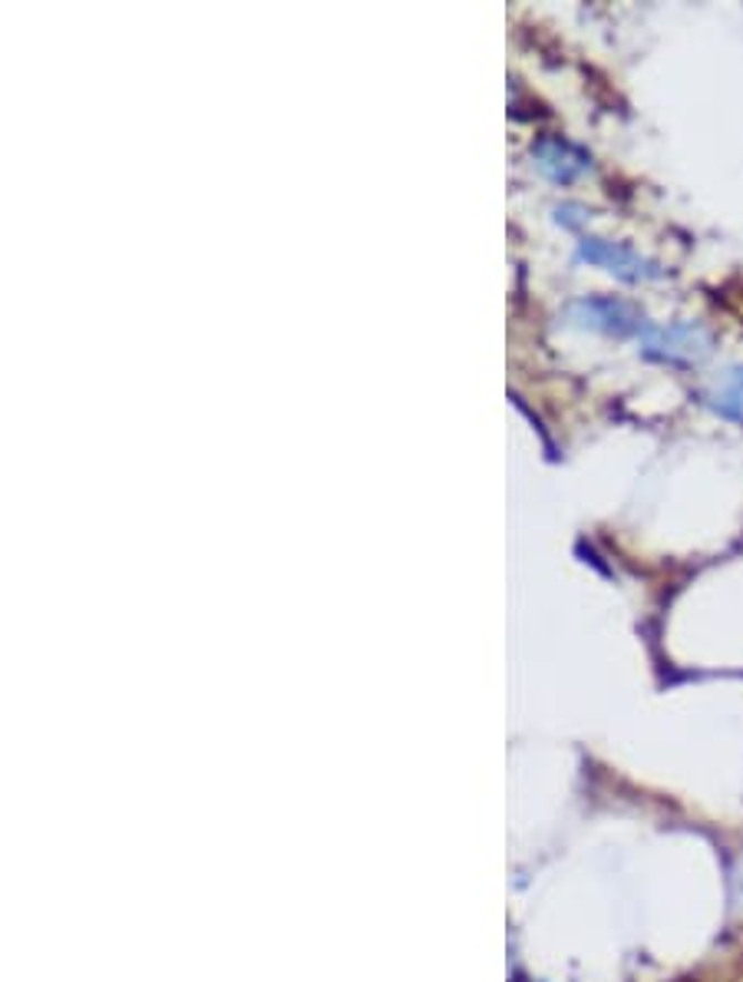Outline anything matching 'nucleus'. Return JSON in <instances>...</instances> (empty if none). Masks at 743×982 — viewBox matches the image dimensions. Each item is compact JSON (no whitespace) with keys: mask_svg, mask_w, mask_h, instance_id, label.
<instances>
[{"mask_svg":"<svg viewBox=\"0 0 743 982\" xmlns=\"http://www.w3.org/2000/svg\"><path fill=\"white\" fill-rule=\"evenodd\" d=\"M707 404H711L721 418L743 423V364L741 368H731V371L717 381V388L707 394Z\"/></svg>","mask_w":743,"mask_h":982,"instance_id":"obj_5","label":"nucleus"},{"mask_svg":"<svg viewBox=\"0 0 743 982\" xmlns=\"http://www.w3.org/2000/svg\"><path fill=\"white\" fill-rule=\"evenodd\" d=\"M569 314L582 328L605 331V334H627V331H634L641 324L637 311L631 304H624V301H615V298H585V301H575Z\"/></svg>","mask_w":743,"mask_h":982,"instance_id":"obj_3","label":"nucleus"},{"mask_svg":"<svg viewBox=\"0 0 743 982\" xmlns=\"http://www.w3.org/2000/svg\"><path fill=\"white\" fill-rule=\"evenodd\" d=\"M579 259L595 265V269H605L609 275H615L621 281H647L661 275V269L651 259L637 255L634 249L619 246V242H605V239H582L579 242Z\"/></svg>","mask_w":743,"mask_h":982,"instance_id":"obj_2","label":"nucleus"},{"mask_svg":"<svg viewBox=\"0 0 743 982\" xmlns=\"http://www.w3.org/2000/svg\"><path fill=\"white\" fill-rule=\"evenodd\" d=\"M535 166L555 182H575L592 162L582 149L562 140H542L535 146Z\"/></svg>","mask_w":743,"mask_h":982,"instance_id":"obj_4","label":"nucleus"},{"mask_svg":"<svg viewBox=\"0 0 743 982\" xmlns=\"http://www.w3.org/2000/svg\"><path fill=\"white\" fill-rule=\"evenodd\" d=\"M641 344L651 358L671 364H697L714 351V338L701 324H667V328H644Z\"/></svg>","mask_w":743,"mask_h":982,"instance_id":"obj_1","label":"nucleus"}]
</instances>
